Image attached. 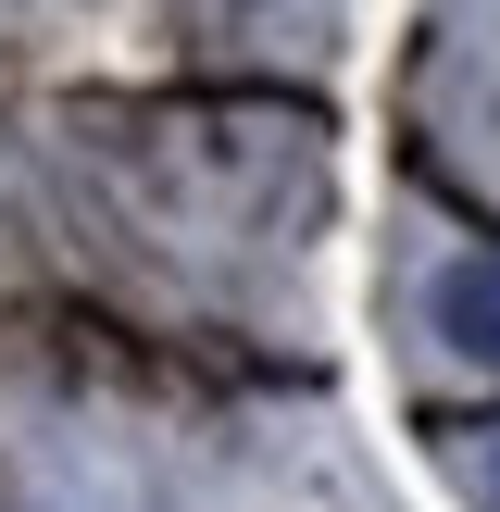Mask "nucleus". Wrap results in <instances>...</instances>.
Masks as SVG:
<instances>
[{"mask_svg": "<svg viewBox=\"0 0 500 512\" xmlns=\"http://www.w3.org/2000/svg\"><path fill=\"white\" fill-rule=\"evenodd\" d=\"M438 338L463 350V363H488V375H500V250H475V263H450V275H438Z\"/></svg>", "mask_w": 500, "mask_h": 512, "instance_id": "obj_1", "label": "nucleus"}, {"mask_svg": "<svg viewBox=\"0 0 500 512\" xmlns=\"http://www.w3.org/2000/svg\"><path fill=\"white\" fill-rule=\"evenodd\" d=\"M438 463L463 475V500H475V512H500V413H488V425H450Z\"/></svg>", "mask_w": 500, "mask_h": 512, "instance_id": "obj_2", "label": "nucleus"}]
</instances>
